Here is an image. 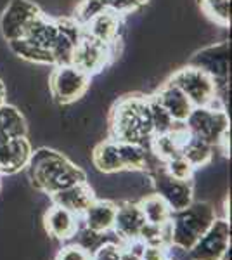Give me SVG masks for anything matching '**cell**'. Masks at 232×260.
Segmentation results:
<instances>
[{
  "label": "cell",
  "instance_id": "29",
  "mask_svg": "<svg viewBox=\"0 0 232 260\" xmlns=\"http://www.w3.org/2000/svg\"><path fill=\"white\" fill-rule=\"evenodd\" d=\"M164 170L175 179H182V180H192L194 175V167L189 163L182 154H177V156L170 158V160L164 161Z\"/></svg>",
  "mask_w": 232,
  "mask_h": 260
},
{
  "label": "cell",
  "instance_id": "28",
  "mask_svg": "<svg viewBox=\"0 0 232 260\" xmlns=\"http://www.w3.org/2000/svg\"><path fill=\"white\" fill-rule=\"evenodd\" d=\"M106 9H108V0H77L73 18L83 26L87 21H90L94 16L101 14V12Z\"/></svg>",
  "mask_w": 232,
  "mask_h": 260
},
{
  "label": "cell",
  "instance_id": "33",
  "mask_svg": "<svg viewBox=\"0 0 232 260\" xmlns=\"http://www.w3.org/2000/svg\"><path fill=\"white\" fill-rule=\"evenodd\" d=\"M0 177H2V175H0Z\"/></svg>",
  "mask_w": 232,
  "mask_h": 260
},
{
  "label": "cell",
  "instance_id": "32",
  "mask_svg": "<svg viewBox=\"0 0 232 260\" xmlns=\"http://www.w3.org/2000/svg\"><path fill=\"white\" fill-rule=\"evenodd\" d=\"M7 94H9V90H7V83L0 78V106L7 103Z\"/></svg>",
  "mask_w": 232,
  "mask_h": 260
},
{
  "label": "cell",
  "instance_id": "12",
  "mask_svg": "<svg viewBox=\"0 0 232 260\" xmlns=\"http://www.w3.org/2000/svg\"><path fill=\"white\" fill-rule=\"evenodd\" d=\"M31 151L28 136L0 142V175H14L26 169Z\"/></svg>",
  "mask_w": 232,
  "mask_h": 260
},
{
  "label": "cell",
  "instance_id": "23",
  "mask_svg": "<svg viewBox=\"0 0 232 260\" xmlns=\"http://www.w3.org/2000/svg\"><path fill=\"white\" fill-rule=\"evenodd\" d=\"M180 154L191 163L194 169H201V167H206L212 163L215 156V148L206 141L189 134L185 137L182 148H180Z\"/></svg>",
  "mask_w": 232,
  "mask_h": 260
},
{
  "label": "cell",
  "instance_id": "11",
  "mask_svg": "<svg viewBox=\"0 0 232 260\" xmlns=\"http://www.w3.org/2000/svg\"><path fill=\"white\" fill-rule=\"evenodd\" d=\"M230 248V222L227 219H215L196 245L187 251L191 260H222L223 253Z\"/></svg>",
  "mask_w": 232,
  "mask_h": 260
},
{
  "label": "cell",
  "instance_id": "27",
  "mask_svg": "<svg viewBox=\"0 0 232 260\" xmlns=\"http://www.w3.org/2000/svg\"><path fill=\"white\" fill-rule=\"evenodd\" d=\"M106 234L108 233H97V231H92V229L85 228L83 224H80L78 231L75 233V236L71 238V240H73V243H77L78 246H82L83 250H87L88 253H94L103 243L109 241V238Z\"/></svg>",
  "mask_w": 232,
  "mask_h": 260
},
{
  "label": "cell",
  "instance_id": "26",
  "mask_svg": "<svg viewBox=\"0 0 232 260\" xmlns=\"http://www.w3.org/2000/svg\"><path fill=\"white\" fill-rule=\"evenodd\" d=\"M147 104H149L151 125H153L154 136L170 132V130L175 127L177 121L172 118L170 115H168L167 110H164V108L153 98V95H149V98H147Z\"/></svg>",
  "mask_w": 232,
  "mask_h": 260
},
{
  "label": "cell",
  "instance_id": "14",
  "mask_svg": "<svg viewBox=\"0 0 232 260\" xmlns=\"http://www.w3.org/2000/svg\"><path fill=\"white\" fill-rule=\"evenodd\" d=\"M121 28H123V18L116 12L106 9L83 24V33L101 44L113 45L120 42Z\"/></svg>",
  "mask_w": 232,
  "mask_h": 260
},
{
  "label": "cell",
  "instance_id": "2",
  "mask_svg": "<svg viewBox=\"0 0 232 260\" xmlns=\"http://www.w3.org/2000/svg\"><path fill=\"white\" fill-rule=\"evenodd\" d=\"M109 137L118 142L149 146L154 137L147 95L126 94L116 99L109 111Z\"/></svg>",
  "mask_w": 232,
  "mask_h": 260
},
{
  "label": "cell",
  "instance_id": "9",
  "mask_svg": "<svg viewBox=\"0 0 232 260\" xmlns=\"http://www.w3.org/2000/svg\"><path fill=\"white\" fill-rule=\"evenodd\" d=\"M151 179V184L154 187V192L167 201V205L172 208V212L184 210L185 207L194 201V184L192 180L175 179L164 170V165L147 174Z\"/></svg>",
  "mask_w": 232,
  "mask_h": 260
},
{
  "label": "cell",
  "instance_id": "21",
  "mask_svg": "<svg viewBox=\"0 0 232 260\" xmlns=\"http://www.w3.org/2000/svg\"><path fill=\"white\" fill-rule=\"evenodd\" d=\"M7 49L19 57L21 61L28 62V64H39V66H54L52 54L47 49H42L39 45L31 44L26 39H18L7 42Z\"/></svg>",
  "mask_w": 232,
  "mask_h": 260
},
{
  "label": "cell",
  "instance_id": "13",
  "mask_svg": "<svg viewBox=\"0 0 232 260\" xmlns=\"http://www.w3.org/2000/svg\"><path fill=\"white\" fill-rule=\"evenodd\" d=\"M146 225V219L142 215L141 208L137 203H120L116 208L115 224H113V233L121 243H128L139 240L141 231Z\"/></svg>",
  "mask_w": 232,
  "mask_h": 260
},
{
  "label": "cell",
  "instance_id": "8",
  "mask_svg": "<svg viewBox=\"0 0 232 260\" xmlns=\"http://www.w3.org/2000/svg\"><path fill=\"white\" fill-rule=\"evenodd\" d=\"M40 6L35 0H9L0 14V35L6 42L23 39L24 33L39 16Z\"/></svg>",
  "mask_w": 232,
  "mask_h": 260
},
{
  "label": "cell",
  "instance_id": "30",
  "mask_svg": "<svg viewBox=\"0 0 232 260\" xmlns=\"http://www.w3.org/2000/svg\"><path fill=\"white\" fill-rule=\"evenodd\" d=\"M147 4H149V0H108V9L125 18V16L141 11Z\"/></svg>",
  "mask_w": 232,
  "mask_h": 260
},
{
  "label": "cell",
  "instance_id": "15",
  "mask_svg": "<svg viewBox=\"0 0 232 260\" xmlns=\"http://www.w3.org/2000/svg\"><path fill=\"white\" fill-rule=\"evenodd\" d=\"M82 224V217L75 215L73 212L59 207V205H50L44 215V228L49 236L54 240L68 241L75 236Z\"/></svg>",
  "mask_w": 232,
  "mask_h": 260
},
{
  "label": "cell",
  "instance_id": "22",
  "mask_svg": "<svg viewBox=\"0 0 232 260\" xmlns=\"http://www.w3.org/2000/svg\"><path fill=\"white\" fill-rule=\"evenodd\" d=\"M56 37H57L56 21H54L52 18H49L45 12H42L39 18L29 24V28L26 30V33H24L23 39H26L28 42L39 45V47H42V49L50 50L54 40H56Z\"/></svg>",
  "mask_w": 232,
  "mask_h": 260
},
{
  "label": "cell",
  "instance_id": "1",
  "mask_svg": "<svg viewBox=\"0 0 232 260\" xmlns=\"http://www.w3.org/2000/svg\"><path fill=\"white\" fill-rule=\"evenodd\" d=\"M26 174L31 186L47 196L87 180V174L82 167L73 163L62 153L50 148H39L31 151V156L26 165Z\"/></svg>",
  "mask_w": 232,
  "mask_h": 260
},
{
  "label": "cell",
  "instance_id": "6",
  "mask_svg": "<svg viewBox=\"0 0 232 260\" xmlns=\"http://www.w3.org/2000/svg\"><path fill=\"white\" fill-rule=\"evenodd\" d=\"M121 44L116 42L113 45L101 44L90 37H87L83 33V37L80 39L77 47L73 50V57H71V64L77 66L78 70H82L83 73H87L88 77L101 73L113 59H116L118 56V45Z\"/></svg>",
  "mask_w": 232,
  "mask_h": 260
},
{
  "label": "cell",
  "instance_id": "7",
  "mask_svg": "<svg viewBox=\"0 0 232 260\" xmlns=\"http://www.w3.org/2000/svg\"><path fill=\"white\" fill-rule=\"evenodd\" d=\"M174 85L187 95L192 106H210L215 101V82L212 77L194 68L191 64H185L182 68L175 70L168 78Z\"/></svg>",
  "mask_w": 232,
  "mask_h": 260
},
{
  "label": "cell",
  "instance_id": "24",
  "mask_svg": "<svg viewBox=\"0 0 232 260\" xmlns=\"http://www.w3.org/2000/svg\"><path fill=\"white\" fill-rule=\"evenodd\" d=\"M137 205H139V208H141L147 224L159 225V228L167 225L172 219V213H174L172 208L167 205V201H164L161 196L156 194V192L147 194L146 198H142Z\"/></svg>",
  "mask_w": 232,
  "mask_h": 260
},
{
  "label": "cell",
  "instance_id": "19",
  "mask_svg": "<svg viewBox=\"0 0 232 260\" xmlns=\"http://www.w3.org/2000/svg\"><path fill=\"white\" fill-rule=\"evenodd\" d=\"M90 160H92V165L95 167V170L101 172V174H118V172H125L118 142L113 141L111 137L97 142L95 148L92 149V153H90Z\"/></svg>",
  "mask_w": 232,
  "mask_h": 260
},
{
  "label": "cell",
  "instance_id": "20",
  "mask_svg": "<svg viewBox=\"0 0 232 260\" xmlns=\"http://www.w3.org/2000/svg\"><path fill=\"white\" fill-rule=\"evenodd\" d=\"M28 136V121L18 106L6 103L0 106V142Z\"/></svg>",
  "mask_w": 232,
  "mask_h": 260
},
{
  "label": "cell",
  "instance_id": "10",
  "mask_svg": "<svg viewBox=\"0 0 232 260\" xmlns=\"http://www.w3.org/2000/svg\"><path fill=\"white\" fill-rule=\"evenodd\" d=\"M187 64L205 71L208 77L213 78L215 83L229 82V75H230V70H229V66H230L229 40L213 42V44L196 50L194 56L189 59Z\"/></svg>",
  "mask_w": 232,
  "mask_h": 260
},
{
  "label": "cell",
  "instance_id": "4",
  "mask_svg": "<svg viewBox=\"0 0 232 260\" xmlns=\"http://www.w3.org/2000/svg\"><path fill=\"white\" fill-rule=\"evenodd\" d=\"M187 132L206 141L215 149H229V111L210 106H194L184 121Z\"/></svg>",
  "mask_w": 232,
  "mask_h": 260
},
{
  "label": "cell",
  "instance_id": "3",
  "mask_svg": "<svg viewBox=\"0 0 232 260\" xmlns=\"http://www.w3.org/2000/svg\"><path fill=\"white\" fill-rule=\"evenodd\" d=\"M217 219L213 205L192 201L184 210L174 212L170 219V246L189 251Z\"/></svg>",
  "mask_w": 232,
  "mask_h": 260
},
{
  "label": "cell",
  "instance_id": "25",
  "mask_svg": "<svg viewBox=\"0 0 232 260\" xmlns=\"http://www.w3.org/2000/svg\"><path fill=\"white\" fill-rule=\"evenodd\" d=\"M203 14L220 28L230 24V0H197Z\"/></svg>",
  "mask_w": 232,
  "mask_h": 260
},
{
  "label": "cell",
  "instance_id": "5",
  "mask_svg": "<svg viewBox=\"0 0 232 260\" xmlns=\"http://www.w3.org/2000/svg\"><path fill=\"white\" fill-rule=\"evenodd\" d=\"M49 75V92L50 98L59 106H70L78 103L90 89L92 78L77 66L57 64L52 66Z\"/></svg>",
  "mask_w": 232,
  "mask_h": 260
},
{
  "label": "cell",
  "instance_id": "16",
  "mask_svg": "<svg viewBox=\"0 0 232 260\" xmlns=\"http://www.w3.org/2000/svg\"><path fill=\"white\" fill-rule=\"evenodd\" d=\"M94 200H95L94 189H92L87 180L85 182L73 184V186L66 187V189H61L54 192V194H50V201L54 205H59V207L73 212L78 217H82L85 213V210L90 207Z\"/></svg>",
  "mask_w": 232,
  "mask_h": 260
},
{
  "label": "cell",
  "instance_id": "18",
  "mask_svg": "<svg viewBox=\"0 0 232 260\" xmlns=\"http://www.w3.org/2000/svg\"><path fill=\"white\" fill-rule=\"evenodd\" d=\"M118 203L109 200H94L82 215V224L97 233H109L115 224Z\"/></svg>",
  "mask_w": 232,
  "mask_h": 260
},
{
  "label": "cell",
  "instance_id": "31",
  "mask_svg": "<svg viewBox=\"0 0 232 260\" xmlns=\"http://www.w3.org/2000/svg\"><path fill=\"white\" fill-rule=\"evenodd\" d=\"M56 260H92V253H88L77 243H70L57 251Z\"/></svg>",
  "mask_w": 232,
  "mask_h": 260
},
{
  "label": "cell",
  "instance_id": "17",
  "mask_svg": "<svg viewBox=\"0 0 232 260\" xmlns=\"http://www.w3.org/2000/svg\"><path fill=\"white\" fill-rule=\"evenodd\" d=\"M153 98L167 110L168 115L175 121H185L189 113L192 111V104L187 99V95L177 85H174L170 80H164L161 85L156 89Z\"/></svg>",
  "mask_w": 232,
  "mask_h": 260
}]
</instances>
